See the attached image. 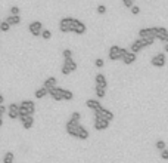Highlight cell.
Masks as SVG:
<instances>
[{
	"instance_id": "6da1fadb",
	"label": "cell",
	"mask_w": 168,
	"mask_h": 163,
	"mask_svg": "<svg viewBox=\"0 0 168 163\" xmlns=\"http://www.w3.org/2000/svg\"><path fill=\"white\" fill-rule=\"evenodd\" d=\"M127 52H128V50L126 48H120L117 45H114V46L109 48V54L108 55H109L111 61H118V59H122L124 55H126Z\"/></svg>"
},
{
	"instance_id": "7a4b0ae2",
	"label": "cell",
	"mask_w": 168,
	"mask_h": 163,
	"mask_svg": "<svg viewBox=\"0 0 168 163\" xmlns=\"http://www.w3.org/2000/svg\"><path fill=\"white\" fill-rule=\"evenodd\" d=\"M75 18L72 16H65L59 21V30L62 33H72V25H74Z\"/></svg>"
},
{
	"instance_id": "3957f363",
	"label": "cell",
	"mask_w": 168,
	"mask_h": 163,
	"mask_svg": "<svg viewBox=\"0 0 168 163\" xmlns=\"http://www.w3.org/2000/svg\"><path fill=\"white\" fill-rule=\"evenodd\" d=\"M80 127H81V125H80V122H75V120H68L66 122V126H65V129H66V133L69 136H72V138H77L78 136V131H80Z\"/></svg>"
},
{
	"instance_id": "277c9868",
	"label": "cell",
	"mask_w": 168,
	"mask_h": 163,
	"mask_svg": "<svg viewBox=\"0 0 168 163\" xmlns=\"http://www.w3.org/2000/svg\"><path fill=\"white\" fill-rule=\"evenodd\" d=\"M150 64H152L153 67H156V68L165 67V64H167L165 55H164V54H156V55H153L152 58H150Z\"/></svg>"
},
{
	"instance_id": "5b68a950",
	"label": "cell",
	"mask_w": 168,
	"mask_h": 163,
	"mask_svg": "<svg viewBox=\"0 0 168 163\" xmlns=\"http://www.w3.org/2000/svg\"><path fill=\"white\" fill-rule=\"evenodd\" d=\"M28 30H30V33L33 34L34 37H39V36H41L43 24H41L40 21H33V22H30V25H28Z\"/></svg>"
},
{
	"instance_id": "8992f818",
	"label": "cell",
	"mask_w": 168,
	"mask_h": 163,
	"mask_svg": "<svg viewBox=\"0 0 168 163\" xmlns=\"http://www.w3.org/2000/svg\"><path fill=\"white\" fill-rule=\"evenodd\" d=\"M94 117H102V119H105V120H108V122H111V120L114 119V113H112L111 110L102 107V108H99V110L94 111Z\"/></svg>"
},
{
	"instance_id": "52a82bcc",
	"label": "cell",
	"mask_w": 168,
	"mask_h": 163,
	"mask_svg": "<svg viewBox=\"0 0 168 163\" xmlns=\"http://www.w3.org/2000/svg\"><path fill=\"white\" fill-rule=\"evenodd\" d=\"M49 95L55 99V101H64V89L62 88H58V86H55L53 89H50L49 91Z\"/></svg>"
},
{
	"instance_id": "ba28073f",
	"label": "cell",
	"mask_w": 168,
	"mask_h": 163,
	"mask_svg": "<svg viewBox=\"0 0 168 163\" xmlns=\"http://www.w3.org/2000/svg\"><path fill=\"white\" fill-rule=\"evenodd\" d=\"M109 127V122L102 117H94V129L96 131H105Z\"/></svg>"
},
{
	"instance_id": "9c48e42d",
	"label": "cell",
	"mask_w": 168,
	"mask_h": 163,
	"mask_svg": "<svg viewBox=\"0 0 168 163\" xmlns=\"http://www.w3.org/2000/svg\"><path fill=\"white\" fill-rule=\"evenodd\" d=\"M155 39L164 42V43H168V30L164 27H156V34H155Z\"/></svg>"
},
{
	"instance_id": "30bf717a",
	"label": "cell",
	"mask_w": 168,
	"mask_h": 163,
	"mask_svg": "<svg viewBox=\"0 0 168 163\" xmlns=\"http://www.w3.org/2000/svg\"><path fill=\"white\" fill-rule=\"evenodd\" d=\"M19 105H21L22 108H25V111H27V114H28V116H33V114L35 113V104H34L33 101H30V99L22 101Z\"/></svg>"
},
{
	"instance_id": "8fae6325",
	"label": "cell",
	"mask_w": 168,
	"mask_h": 163,
	"mask_svg": "<svg viewBox=\"0 0 168 163\" xmlns=\"http://www.w3.org/2000/svg\"><path fill=\"white\" fill-rule=\"evenodd\" d=\"M86 30H87V27H86V24H84L83 21H80V19H75V21H74L72 33H75V34H84Z\"/></svg>"
},
{
	"instance_id": "7c38bea8",
	"label": "cell",
	"mask_w": 168,
	"mask_h": 163,
	"mask_svg": "<svg viewBox=\"0 0 168 163\" xmlns=\"http://www.w3.org/2000/svg\"><path fill=\"white\" fill-rule=\"evenodd\" d=\"M7 114L11 119H19V104H11L7 108Z\"/></svg>"
},
{
	"instance_id": "4fadbf2b",
	"label": "cell",
	"mask_w": 168,
	"mask_h": 163,
	"mask_svg": "<svg viewBox=\"0 0 168 163\" xmlns=\"http://www.w3.org/2000/svg\"><path fill=\"white\" fill-rule=\"evenodd\" d=\"M19 120H21V123L24 126V129H31L33 125H34V117L33 116H22V117H19Z\"/></svg>"
},
{
	"instance_id": "5bb4252c",
	"label": "cell",
	"mask_w": 168,
	"mask_h": 163,
	"mask_svg": "<svg viewBox=\"0 0 168 163\" xmlns=\"http://www.w3.org/2000/svg\"><path fill=\"white\" fill-rule=\"evenodd\" d=\"M156 34V27H149V28H141L139 31V37L143 39V37H147V36H153L155 37Z\"/></svg>"
},
{
	"instance_id": "9a60e30c",
	"label": "cell",
	"mask_w": 168,
	"mask_h": 163,
	"mask_svg": "<svg viewBox=\"0 0 168 163\" xmlns=\"http://www.w3.org/2000/svg\"><path fill=\"white\" fill-rule=\"evenodd\" d=\"M94 82H96V86H99V88H103V89L108 88V82H106V77H105L103 74H100V73L96 74Z\"/></svg>"
},
{
	"instance_id": "2e32d148",
	"label": "cell",
	"mask_w": 168,
	"mask_h": 163,
	"mask_svg": "<svg viewBox=\"0 0 168 163\" xmlns=\"http://www.w3.org/2000/svg\"><path fill=\"white\" fill-rule=\"evenodd\" d=\"M62 67H65L69 73H72V71L77 70V62L74 61L72 58H68V59H65V61H64V65H62Z\"/></svg>"
},
{
	"instance_id": "e0dca14e",
	"label": "cell",
	"mask_w": 168,
	"mask_h": 163,
	"mask_svg": "<svg viewBox=\"0 0 168 163\" xmlns=\"http://www.w3.org/2000/svg\"><path fill=\"white\" fill-rule=\"evenodd\" d=\"M145 46H143V43H141V40L140 39H137V40H134V42H133V43H131V46H130V49H131V52L133 54H139L140 52V50L141 49H143Z\"/></svg>"
},
{
	"instance_id": "ac0fdd59",
	"label": "cell",
	"mask_w": 168,
	"mask_h": 163,
	"mask_svg": "<svg viewBox=\"0 0 168 163\" xmlns=\"http://www.w3.org/2000/svg\"><path fill=\"white\" fill-rule=\"evenodd\" d=\"M56 77H47V79L46 80H44V83H43V88H46L47 91H50V89H53V88H55L56 86Z\"/></svg>"
},
{
	"instance_id": "d6986e66",
	"label": "cell",
	"mask_w": 168,
	"mask_h": 163,
	"mask_svg": "<svg viewBox=\"0 0 168 163\" xmlns=\"http://www.w3.org/2000/svg\"><path fill=\"white\" fill-rule=\"evenodd\" d=\"M136 54H133V52H127L126 55H124V58H122V62L126 64V65H131L133 62L136 61Z\"/></svg>"
},
{
	"instance_id": "ffe728a7",
	"label": "cell",
	"mask_w": 168,
	"mask_h": 163,
	"mask_svg": "<svg viewBox=\"0 0 168 163\" xmlns=\"http://www.w3.org/2000/svg\"><path fill=\"white\" fill-rule=\"evenodd\" d=\"M86 105L90 108V110H93V111L102 108V104H100L99 101H96V99H87V101H86Z\"/></svg>"
},
{
	"instance_id": "44dd1931",
	"label": "cell",
	"mask_w": 168,
	"mask_h": 163,
	"mask_svg": "<svg viewBox=\"0 0 168 163\" xmlns=\"http://www.w3.org/2000/svg\"><path fill=\"white\" fill-rule=\"evenodd\" d=\"M5 21H6L9 25H18V24L21 22V16H19V15H9Z\"/></svg>"
},
{
	"instance_id": "7402d4cb",
	"label": "cell",
	"mask_w": 168,
	"mask_h": 163,
	"mask_svg": "<svg viewBox=\"0 0 168 163\" xmlns=\"http://www.w3.org/2000/svg\"><path fill=\"white\" fill-rule=\"evenodd\" d=\"M88 135H90V133H88V131L86 129L84 126H81V127H80V131H78V136H77V138L81 140V141H84V140L88 138Z\"/></svg>"
},
{
	"instance_id": "603a6c76",
	"label": "cell",
	"mask_w": 168,
	"mask_h": 163,
	"mask_svg": "<svg viewBox=\"0 0 168 163\" xmlns=\"http://www.w3.org/2000/svg\"><path fill=\"white\" fill-rule=\"evenodd\" d=\"M34 95H35V98H37V99H41V98H44L46 95H49V91L46 88H40V89L35 91Z\"/></svg>"
},
{
	"instance_id": "cb8c5ba5",
	"label": "cell",
	"mask_w": 168,
	"mask_h": 163,
	"mask_svg": "<svg viewBox=\"0 0 168 163\" xmlns=\"http://www.w3.org/2000/svg\"><path fill=\"white\" fill-rule=\"evenodd\" d=\"M15 160V154L12 151H7L5 153V156H3V163H13Z\"/></svg>"
},
{
	"instance_id": "d4e9b609",
	"label": "cell",
	"mask_w": 168,
	"mask_h": 163,
	"mask_svg": "<svg viewBox=\"0 0 168 163\" xmlns=\"http://www.w3.org/2000/svg\"><path fill=\"white\" fill-rule=\"evenodd\" d=\"M140 40H141V43H143V46H152L153 42H155V37L153 36H147V37L140 39Z\"/></svg>"
},
{
	"instance_id": "484cf974",
	"label": "cell",
	"mask_w": 168,
	"mask_h": 163,
	"mask_svg": "<svg viewBox=\"0 0 168 163\" xmlns=\"http://www.w3.org/2000/svg\"><path fill=\"white\" fill-rule=\"evenodd\" d=\"M94 93H96V97L99 98V99H102V98H105V95H106V89L96 86V88H94Z\"/></svg>"
},
{
	"instance_id": "4316f807",
	"label": "cell",
	"mask_w": 168,
	"mask_h": 163,
	"mask_svg": "<svg viewBox=\"0 0 168 163\" xmlns=\"http://www.w3.org/2000/svg\"><path fill=\"white\" fill-rule=\"evenodd\" d=\"M72 98H74V93L68 89H64V101H72Z\"/></svg>"
},
{
	"instance_id": "83f0119b",
	"label": "cell",
	"mask_w": 168,
	"mask_h": 163,
	"mask_svg": "<svg viewBox=\"0 0 168 163\" xmlns=\"http://www.w3.org/2000/svg\"><path fill=\"white\" fill-rule=\"evenodd\" d=\"M9 28H11V25H9L6 21H2V22H0V31L6 33V31H9Z\"/></svg>"
},
{
	"instance_id": "f1b7e54d",
	"label": "cell",
	"mask_w": 168,
	"mask_h": 163,
	"mask_svg": "<svg viewBox=\"0 0 168 163\" xmlns=\"http://www.w3.org/2000/svg\"><path fill=\"white\" fill-rule=\"evenodd\" d=\"M155 147L159 150V151H162L167 145H165V141H162V140H159V141H156V144H155Z\"/></svg>"
},
{
	"instance_id": "f546056e",
	"label": "cell",
	"mask_w": 168,
	"mask_h": 163,
	"mask_svg": "<svg viewBox=\"0 0 168 163\" xmlns=\"http://www.w3.org/2000/svg\"><path fill=\"white\" fill-rule=\"evenodd\" d=\"M41 37H43L44 40H49V39L52 37V31H50V30H43V31H41Z\"/></svg>"
},
{
	"instance_id": "4dcf8cb0",
	"label": "cell",
	"mask_w": 168,
	"mask_h": 163,
	"mask_svg": "<svg viewBox=\"0 0 168 163\" xmlns=\"http://www.w3.org/2000/svg\"><path fill=\"white\" fill-rule=\"evenodd\" d=\"M80 119H81V113H80V111H74V113L71 114V120H75V122H80Z\"/></svg>"
},
{
	"instance_id": "1f68e13d",
	"label": "cell",
	"mask_w": 168,
	"mask_h": 163,
	"mask_svg": "<svg viewBox=\"0 0 168 163\" xmlns=\"http://www.w3.org/2000/svg\"><path fill=\"white\" fill-rule=\"evenodd\" d=\"M62 56H64L65 59L72 58V50H71V49H64V52H62Z\"/></svg>"
},
{
	"instance_id": "d6a6232c",
	"label": "cell",
	"mask_w": 168,
	"mask_h": 163,
	"mask_svg": "<svg viewBox=\"0 0 168 163\" xmlns=\"http://www.w3.org/2000/svg\"><path fill=\"white\" fill-rule=\"evenodd\" d=\"M94 65H96L97 68H102V67L105 65V61H103L102 58H96V59H94Z\"/></svg>"
},
{
	"instance_id": "836d02e7",
	"label": "cell",
	"mask_w": 168,
	"mask_h": 163,
	"mask_svg": "<svg viewBox=\"0 0 168 163\" xmlns=\"http://www.w3.org/2000/svg\"><path fill=\"white\" fill-rule=\"evenodd\" d=\"M130 11H131V13H133V15H139V13H140V7H139V6H136V5H133V6L130 7Z\"/></svg>"
},
{
	"instance_id": "e575fe53",
	"label": "cell",
	"mask_w": 168,
	"mask_h": 163,
	"mask_svg": "<svg viewBox=\"0 0 168 163\" xmlns=\"http://www.w3.org/2000/svg\"><path fill=\"white\" fill-rule=\"evenodd\" d=\"M121 2H122V5L126 6V7H128V9H130L133 5H134V0H121Z\"/></svg>"
},
{
	"instance_id": "d590c367",
	"label": "cell",
	"mask_w": 168,
	"mask_h": 163,
	"mask_svg": "<svg viewBox=\"0 0 168 163\" xmlns=\"http://www.w3.org/2000/svg\"><path fill=\"white\" fill-rule=\"evenodd\" d=\"M96 11H97V13H99V15H103V13L106 12V6H105V5H99Z\"/></svg>"
},
{
	"instance_id": "8d00e7d4",
	"label": "cell",
	"mask_w": 168,
	"mask_h": 163,
	"mask_svg": "<svg viewBox=\"0 0 168 163\" xmlns=\"http://www.w3.org/2000/svg\"><path fill=\"white\" fill-rule=\"evenodd\" d=\"M161 159H164V160L168 162V147H165V148L161 151Z\"/></svg>"
},
{
	"instance_id": "74e56055",
	"label": "cell",
	"mask_w": 168,
	"mask_h": 163,
	"mask_svg": "<svg viewBox=\"0 0 168 163\" xmlns=\"http://www.w3.org/2000/svg\"><path fill=\"white\" fill-rule=\"evenodd\" d=\"M11 15H19V7H18V6H12L11 7Z\"/></svg>"
},
{
	"instance_id": "f35d334b",
	"label": "cell",
	"mask_w": 168,
	"mask_h": 163,
	"mask_svg": "<svg viewBox=\"0 0 168 163\" xmlns=\"http://www.w3.org/2000/svg\"><path fill=\"white\" fill-rule=\"evenodd\" d=\"M5 113H7V108H6V107L2 104V105H0V117H2Z\"/></svg>"
},
{
	"instance_id": "ab89813d",
	"label": "cell",
	"mask_w": 168,
	"mask_h": 163,
	"mask_svg": "<svg viewBox=\"0 0 168 163\" xmlns=\"http://www.w3.org/2000/svg\"><path fill=\"white\" fill-rule=\"evenodd\" d=\"M3 102H5V97L2 95V93H0V105H2V104H3Z\"/></svg>"
},
{
	"instance_id": "60d3db41",
	"label": "cell",
	"mask_w": 168,
	"mask_h": 163,
	"mask_svg": "<svg viewBox=\"0 0 168 163\" xmlns=\"http://www.w3.org/2000/svg\"><path fill=\"white\" fill-rule=\"evenodd\" d=\"M164 49H165V52H168V43H165V46H164Z\"/></svg>"
},
{
	"instance_id": "b9f144b4",
	"label": "cell",
	"mask_w": 168,
	"mask_h": 163,
	"mask_svg": "<svg viewBox=\"0 0 168 163\" xmlns=\"http://www.w3.org/2000/svg\"><path fill=\"white\" fill-rule=\"evenodd\" d=\"M2 125H3V119H2V117H0V126H2Z\"/></svg>"
}]
</instances>
